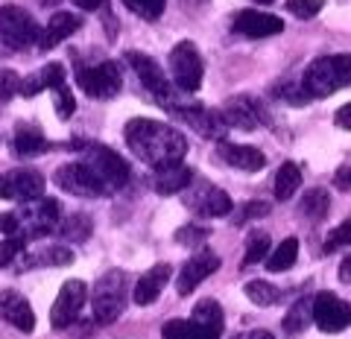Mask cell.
Segmentation results:
<instances>
[{
	"instance_id": "obj_6",
	"label": "cell",
	"mask_w": 351,
	"mask_h": 339,
	"mask_svg": "<svg viewBox=\"0 0 351 339\" xmlns=\"http://www.w3.org/2000/svg\"><path fill=\"white\" fill-rule=\"evenodd\" d=\"M82 161L94 170V176L103 181V188L108 193L120 190L129 181V164L120 158L114 149H108V147H100V144L82 147Z\"/></svg>"
},
{
	"instance_id": "obj_29",
	"label": "cell",
	"mask_w": 351,
	"mask_h": 339,
	"mask_svg": "<svg viewBox=\"0 0 351 339\" xmlns=\"http://www.w3.org/2000/svg\"><path fill=\"white\" fill-rule=\"evenodd\" d=\"M295 260H299V240L287 237V240H281V246L267 258V269L269 272H287L295 266Z\"/></svg>"
},
{
	"instance_id": "obj_47",
	"label": "cell",
	"mask_w": 351,
	"mask_h": 339,
	"mask_svg": "<svg viewBox=\"0 0 351 339\" xmlns=\"http://www.w3.org/2000/svg\"><path fill=\"white\" fill-rule=\"evenodd\" d=\"M339 281H343V284H351V255L343 260V264H339Z\"/></svg>"
},
{
	"instance_id": "obj_30",
	"label": "cell",
	"mask_w": 351,
	"mask_h": 339,
	"mask_svg": "<svg viewBox=\"0 0 351 339\" xmlns=\"http://www.w3.org/2000/svg\"><path fill=\"white\" fill-rule=\"evenodd\" d=\"M311 319H313V301H295L290 313L284 316V334H290V336L302 334Z\"/></svg>"
},
{
	"instance_id": "obj_20",
	"label": "cell",
	"mask_w": 351,
	"mask_h": 339,
	"mask_svg": "<svg viewBox=\"0 0 351 339\" xmlns=\"http://www.w3.org/2000/svg\"><path fill=\"white\" fill-rule=\"evenodd\" d=\"M217 155L223 158L228 167H237L243 173H258V170L267 167V155H263L258 147H246V144H228V140H219Z\"/></svg>"
},
{
	"instance_id": "obj_46",
	"label": "cell",
	"mask_w": 351,
	"mask_h": 339,
	"mask_svg": "<svg viewBox=\"0 0 351 339\" xmlns=\"http://www.w3.org/2000/svg\"><path fill=\"white\" fill-rule=\"evenodd\" d=\"M232 339H276V336H272L269 331H243V334H237Z\"/></svg>"
},
{
	"instance_id": "obj_7",
	"label": "cell",
	"mask_w": 351,
	"mask_h": 339,
	"mask_svg": "<svg viewBox=\"0 0 351 339\" xmlns=\"http://www.w3.org/2000/svg\"><path fill=\"white\" fill-rule=\"evenodd\" d=\"M76 82L94 100H112L123 88V76H120V68L114 62H100V64H91V68L80 64L76 68Z\"/></svg>"
},
{
	"instance_id": "obj_43",
	"label": "cell",
	"mask_w": 351,
	"mask_h": 339,
	"mask_svg": "<svg viewBox=\"0 0 351 339\" xmlns=\"http://www.w3.org/2000/svg\"><path fill=\"white\" fill-rule=\"evenodd\" d=\"M269 214V202H246L243 208H240V214L234 216L237 225H243L249 220H258V216H267Z\"/></svg>"
},
{
	"instance_id": "obj_34",
	"label": "cell",
	"mask_w": 351,
	"mask_h": 339,
	"mask_svg": "<svg viewBox=\"0 0 351 339\" xmlns=\"http://www.w3.org/2000/svg\"><path fill=\"white\" fill-rule=\"evenodd\" d=\"M73 260V251L68 246H50V249H44L41 255L36 258H29V264H47V266H68Z\"/></svg>"
},
{
	"instance_id": "obj_41",
	"label": "cell",
	"mask_w": 351,
	"mask_h": 339,
	"mask_svg": "<svg viewBox=\"0 0 351 339\" xmlns=\"http://www.w3.org/2000/svg\"><path fill=\"white\" fill-rule=\"evenodd\" d=\"M21 94V76L15 71H0V105Z\"/></svg>"
},
{
	"instance_id": "obj_48",
	"label": "cell",
	"mask_w": 351,
	"mask_h": 339,
	"mask_svg": "<svg viewBox=\"0 0 351 339\" xmlns=\"http://www.w3.org/2000/svg\"><path fill=\"white\" fill-rule=\"evenodd\" d=\"M339 181H343V184H346V188H351V167L346 170V176H339Z\"/></svg>"
},
{
	"instance_id": "obj_5",
	"label": "cell",
	"mask_w": 351,
	"mask_h": 339,
	"mask_svg": "<svg viewBox=\"0 0 351 339\" xmlns=\"http://www.w3.org/2000/svg\"><path fill=\"white\" fill-rule=\"evenodd\" d=\"M170 73H173L176 88L184 91V94H193V91L202 88L205 62H202L193 41H179V45L170 50Z\"/></svg>"
},
{
	"instance_id": "obj_33",
	"label": "cell",
	"mask_w": 351,
	"mask_h": 339,
	"mask_svg": "<svg viewBox=\"0 0 351 339\" xmlns=\"http://www.w3.org/2000/svg\"><path fill=\"white\" fill-rule=\"evenodd\" d=\"M59 231H62V237L82 243V240H88V234H91V220H88L85 214H73L71 220H64V223L59 225Z\"/></svg>"
},
{
	"instance_id": "obj_35",
	"label": "cell",
	"mask_w": 351,
	"mask_h": 339,
	"mask_svg": "<svg viewBox=\"0 0 351 339\" xmlns=\"http://www.w3.org/2000/svg\"><path fill=\"white\" fill-rule=\"evenodd\" d=\"M343 246H351V216H348V220H343L331 234L325 237V246L322 249H325V255H331V251L343 249Z\"/></svg>"
},
{
	"instance_id": "obj_24",
	"label": "cell",
	"mask_w": 351,
	"mask_h": 339,
	"mask_svg": "<svg viewBox=\"0 0 351 339\" xmlns=\"http://www.w3.org/2000/svg\"><path fill=\"white\" fill-rule=\"evenodd\" d=\"M12 149L21 158H36V155H44V152L50 149V140L44 138L36 126L21 123L18 132H15V140H12Z\"/></svg>"
},
{
	"instance_id": "obj_39",
	"label": "cell",
	"mask_w": 351,
	"mask_h": 339,
	"mask_svg": "<svg viewBox=\"0 0 351 339\" xmlns=\"http://www.w3.org/2000/svg\"><path fill=\"white\" fill-rule=\"evenodd\" d=\"M24 246H27V240L24 237H6V240H0V266H9L12 260L24 251Z\"/></svg>"
},
{
	"instance_id": "obj_26",
	"label": "cell",
	"mask_w": 351,
	"mask_h": 339,
	"mask_svg": "<svg viewBox=\"0 0 351 339\" xmlns=\"http://www.w3.org/2000/svg\"><path fill=\"white\" fill-rule=\"evenodd\" d=\"M164 339H219V334L196 325L193 319H173L164 325Z\"/></svg>"
},
{
	"instance_id": "obj_25",
	"label": "cell",
	"mask_w": 351,
	"mask_h": 339,
	"mask_svg": "<svg viewBox=\"0 0 351 339\" xmlns=\"http://www.w3.org/2000/svg\"><path fill=\"white\" fill-rule=\"evenodd\" d=\"M302 188V170L295 161H284L278 173H276V199L278 202H290L295 190Z\"/></svg>"
},
{
	"instance_id": "obj_38",
	"label": "cell",
	"mask_w": 351,
	"mask_h": 339,
	"mask_svg": "<svg viewBox=\"0 0 351 339\" xmlns=\"http://www.w3.org/2000/svg\"><path fill=\"white\" fill-rule=\"evenodd\" d=\"M36 76L41 79V85H44V88H53V91H56V88H62V85H64V68H62L59 62H50V64H44V68H41Z\"/></svg>"
},
{
	"instance_id": "obj_45",
	"label": "cell",
	"mask_w": 351,
	"mask_h": 339,
	"mask_svg": "<svg viewBox=\"0 0 351 339\" xmlns=\"http://www.w3.org/2000/svg\"><path fill=\"white\" fill-rule=\"evenodd\" d=\"M76 6L82 9V12H100V9L108 6V0H73Z\"/></svg>"
},
{
	"instance_id": "obj_23",
	"label": "cell",
	"mask_w": 351,
	"mask_h": 339,
	"mask_svg": "<svg viewBox=\"0 0 351 339\" xmlns=\"http://www.w3.org/2000/svg\"><path fill=\"white\" fill-rule=\"evenodd\" d=\"M191 181H193V170L184 167V164H173V167L156 170L152 188H156V193H161V196H173V193L188 190Z\"/></svg>"
},
{
	"instance_id": "obj_42",
	"label": "cell",
	"mask_w": 351,
	"mask_h": 339,
	"mask_svg": "<svg viewBox=\"0 0 351 339\" xmlns=\"http://www.w3.org/2000/svg\"><path fill=\"white\" fill-rule=\"evenodd\" d=\"M53 94H56V114L68 120V117L76 112V100H73L71 88H68V85H62V88H56Z\"/></svg>"
},
{
	"instance_id": "obj_14",
	"label": "cell",
	"mask_w": 351,
	"mask_h": 339,
	"mask_svg": "<svg viewBox=\"0 0 351 339\" xmlns=\"http://www.w3.org/2000/svg\"><path fill=\"white\" fill-rule=\"evenodd\" d=\"M170 114L182 117L193 132H199L202 138H214V140H226L228 132V123L223 112H214V108H205V105H176L170 108Z\"/></svg>"
},
{
	"instance_id": "obj_12",
	"label": "cell",
	"mask_w": 351,
	"mask_h": 339,
	"mask_svg": "<svg viewBox=\"0 0 351 339\" xmlns=\"http://www.w3.org/2000/svg\"><path fill=\"white\" fill-rule=\"evenodd\" d=\"M313 322L322 334H339L351 325V304L334 292H319L313 299Z\"/></svg>"
},
{
	"instance_id": "obj_36",
	"label": "cell",
	"mask_w": 351,
	"mask_h": 339,
	"mask_svg": "<svg viewBox=\"0 0 351 339\" xmlns=\"http://www.w3.org/2000/svg\"><path fill=\"white\" fill-rule=\"evenodd\" d=\"M287 12L295 15L299 21H307V18H316L322 12V6H325V0H287Z\"/></svg>"
},
{
	"instance_id": "obj_40",
	"label": "cell",
	"mask_w": 351,
	"mask_h": 339,
	"mask_svg": "<svg viewBox=\"0 0 351 339\" xmlns=\"http://www.w3.org/2000/svg\"><path fill=\"white\" fill-rule=\"evenodd\" d=\"M208 237H211V234H208V228H202V225H184V228L176 231V243H182V246H202Z\"/></svg>"
},
{
	"instance_id": "obj_21",
	"label": "cell",
	"mask_w": 351,
	"mask_h": 339,
	"mask_svg": "<svg viewBox=\"0 0 351 339\" xmlns=\"http://www.w3.org/2000/svg\"><path fill=\"white\" fill-rule=\"evenodd\" d=\"M170 275H173L170 264H156L152 269H147L144 275L138 278L135 290H132V299H135V304H141V307H147V304L156 301L158 295H161V290H164V284L170 281Z\"/></svg>"
},
{
	"instance_id": "obj_10",
	"label": "cell",
	"mask_w": 351,
	"mask_h": 339,
	"mask_svg": "<svg viewBox=\"0 0 351 339\" xmlns=\"http://www.w3.org/2000/svg\"><path fill=\"white\" fill-rule=\"evenodd\" d=\"M126 62L132 64V71L138 73L141 85H144V88L170 112L176 103H173V88H170L167 76H164V71H161V64L152 59V56H144V53H138V50H129V53H126Z\"/></svg>"
},
{
	"instance_id": "obj_16",
	"label": "cell",
	"mask_w": 351,
	"mask_h": 339,
	"mask_svg": "<svg viewBox=\"0 0 351 339\" xmlns=\"http://www.w3.org/2000/svg\"><path fill=\"white\" fill-rule=\"evenodd\" d=\"M217 269H219V258L214 255L211 249L196 251V255L188 260V264L182 266L179 278H176V292H179V295H191L208 275H214Z\"/></svg>"
},
{
	"instance_id": "obj_17",
	"label": "cell",
	"mask_w": 351,
	"mask_h": 339,
	"mask_svg": "<svg viewBox=\"0 0 351 339\" xmlns=\"http://www.w3.org/2000/svg\"><path fill=\"white\" fill-rule=\"evenodd\" d=\"M223 117L228 129H243V132H252L258 129L261 123H269L267 120V112L261 108V103H255L249 94H240V97H232L226 105H223Z\"/></svg>"
},
{
	"instance_id": "obj_15",
	"label": "cell",
	"mask_w": 351,
	"mask_h": 339,
	"mask_svg": "<svg viewBox=\"0 0 351 339\" xmlns=\"http://www.w3.org/2000/svg\"><path fill=\"white\" fill-rule=\"evenodd\" d=\"M184 202H188V208H191L193 214L205 216V220H214V216L232 214V199H228V193L214 188V184H208V181H199L193 190H188Z\"/></svg>"
},
{
	"instance_id": "obj_1",
	"label": "cell",
	"mask_w": 351,
	"mask_h": 339,
	"mask_svg": "<svg viewBox=\"0 0 351 339\" xmlns=\"http://www.w3.org/2000/svg\"><path fill=\"white\" fill-rule=\"evenodd\" d=\"M123 138L129 149L135 152V158H141L156 170L182 164V158L188 155V138L179 129L161 123V120H149V117L129 120L123 129Z\"/></svg>"
},
{
	"instance_id": "obj_11",
	"label": "cell",
	"mask_w": 351,
	"mask_h": 339,
	"mask_svg": "<svg viewBox=\"0 0 351 339\" xmlns=\"http://www.w3.org/2000/svg\"><path fill=\"white\" fill-rule=\"evenodd\" d=\"M88 301V287L85 281L80 278H71L62 284V290L56 295V301H53V310H50V325L62 331V327H71L76 319H80V313Z\"/></svg>"
},
{
	"instance_id": "obj_27",
	"label": "cell",
	"mask_w": 351,
	"mask_h": 339,
	"mask_svg": "<svg viewBox=\"0 0 351 339\" xmlns=\"http://www.w3.org/2000/svg\"><path fill=\"white\" fill-rule=\"evenodd\" d=\"M328 211H331V196H328V190H322V188L307 190V193H304V199H302V205H299V214L307 216L311 223L325 220Z\"/></svg>"
},
{
	"instance_id": "obj_9",
	"label": "cell",
	"mask_w": 351,
	"mask_h": 339,
	"mask_svg": "<svg viewBox=\"0 0 351 339\" xmlns=\"http://www.w3.org/2000/svg\"><path fill=\"white\" fill-rule=\"evenodd\" d=\"M53 181L59 184L64 193L71 196H85V199H97V196H108V190L103 188V181L94 176V170L88 167L85 161H71V164H62L56 170Z\"/></svg>"
},
{
	"instance_id": "obj_4",
	"label": "cell",
	"mask_w": 351,
	"mask_h": 339,
	"mask_svg": "<svg viewBox=\"0 0 351 339\" xmlns=\"http://www.w3.org/2000/svg\"><path fill=\"white\" fill-rule=\"evenodd\" d=\"M126 299H129V278L123 269H112L94 284L91 292V307H94V319L100 325H112L120 313L126 310Z\"/></svg>"
},
{
	"instance_id": "obj_28",
	"label": "cell",
	"mask_w": 351,
	"mask_h": 339,
	"mask_svg": "<svg viewBox=\"0 0 351 339\" xmlns=\"http://www.w3.org/2000/svg\"><path fill=\"white\" fill-rule=\"evenodd\" d=\"M191 319H193L196 325L208 327V331H214V334H223V325H226V319H223V307H219V301H217V299H202V301L193 307V316H191Z\"/></svg>"
},
{
	"instance_id": "obj_32",
	"label": "cell",
	"mask_w": 351,
	"mask_h": 339,
	"mask_svg": "<svg viewBox=\"0 0 351 339\" xmlns=\"http://www.w3.org/2000/svg\"><path fill=\"white\" fill-rule=\"evenodd\" d=\"M267 255H269V234H267V231L249 234L246 255H243V266H255L258 260H267Z\"/></svg>"
},
{
	"instance_id": "obj_18",
	"label": "cell",
	"mask_w": 351,
	"mask_h": 339,
	"mask_svg": "<svg viewBox=\"0 0 351 339\" xmlns=\"http://www.w3.org/2000/svg\"><path fill=\"white\" fill-rule=\"evenodd\" d=\"M234 32L246 38H269V36H281L284 32V21L278 15L269 12H258V9H243L234 15Z\"/></svg>"
},
{
	"instance_id": "obj_22",
	"label": "cell",
	"mask_w": 351,
	"mask_h": 339,
	"mask_svg": "<svg viewBox=\"0 0 351 339\" xmlns=\"http://www.w3.org/2000/svg\"><path fill=\"white\" fill-rule=\"evenodd\" d=\"M82 27V21L80 15H73V12H56L50 21H47V27L41 29V38H38V50H53L59 45V41L64 38H71L76 29Z\"/></svg>"
},
{
	"instance_id": "obj_8",
	"label": "cell",
	"mask_w": 351,
	"mask_h": 339,
	"mask_svg": "<svg viewBox=\"0 0 351 339\" xmlns=\"http://www.w3.org/2000/svg\"><path fill=\"white\" fill-rule=\"evenodd\" d=\"M18 220H21V237H24V240L44 237V234H50V231H56V228H59L62 205L56 199L41 196V199L24 205V211L18 214Z\"/></svg>"
},
{
	"instance_id": "obj_31",
	"label": "cell",
	"mask_w": 351,
	"mask_h": 339,
	"mask_svg": "<svg viewBox=\"0 0 351 339\" xmlns=\"http://www.w3.org/2000/svg\"><path fill=\"white\" fill-rule=\"evenodd\" d=\"M243 292H246V299L252 304H258V307H272V304L281 299L278 287H272L269 281H249L243 287Z\"/></svg>"
},
{
	"instance_id": "obj_37",
	"label": "cell",
	"mask_w": 351,
	"mask_h": 339,
	"mask_svg": "<svg viewBox=\"0 0 351 339\" xmlns=\"http://www.w3.org/2000/svg\"><path fill=\"white\" fill-rule=\"evenodd\" d=\"M135 15H141L144 21H156L164 12V0H123Z\"/></svg>"
},
{
	"instance_id": "obj_3",
	"label": "cell",
	"mask_w": 351,
	"mask_h": 339,
	"mask_svg": "<svg viewBox=\"0 0 351 339\" xmlns=\"http://www.w3.org/2000/svg\"><path fill=\"white\" fill-rule=\"evenodd\" d=\"M38 38H41V27L27 9L0 6V56H12L18 50H27L38 45Z\"/></svg>"
},
{
	"instance_id": "obj_49",
	"label": "cell",
	"mask_w": 351,
	"mask_h": 339,
	"mask_svg": "<svg viewBox=\"0 0 351 339\" xmlns=\"http://www.w3.org/2000/svg\"><path fill=\"white\" fill-rule=\"evenodd\" d=\"M255 3H272V0H255Z\"/></svg>"
},
{
	"instance_id": "obj_13",
	"label": "cell",
	"mask_w": 351,
	"mask_h": 339,
	"mask_svg": "<svg viewBox=\"0 0 351 339\" xmlns=\"http://www.w3.org/2000/svg\"><path fill=\"white\" fill-rule=\"evenodd\" d=\"M44 196V176L36 170H12L0 173V199L15 202H36Z\"/></svg>"
},
{
	"instance_id": "obj_19",
	"label": "cell",
	"mask_w": 351,
	"mask_h": 339,
	"mask_svg": "<svg viewBox=\"0 0 351 339\" xmlns=\"http://www.w3.org/2000/svg\"><path fill=\"white\" fill-rule=\"evenodd\" d=\"M0 319L9 322L12 327H18V331H24V334L36 331V313H32L29 301L15 290L0 292Z\"/></svg>"
},
{
	"instance_id": "obj_44",
	"label": "cell",
	"mask_w": 351,
	"mask_h": 339,
	"mask_svg": "<svg viewBox=\"0 0 351 339\" xmlns=\"http://www.w3.org/2000/svg\"><path fill=\"white\" fill-rule=\"evenodd\" d=\"M334 123H337L339 129H351V103H346L343 108H337Z\"/></svg>"
},
{
	"instance_id": "obj_2",
	"label": "cell",
	"mask_w": 351,
	"mask_h": 339,
	"mask_svg": "<svg viewBox=\"0 0 351 339\" xmlns=\"http://www.w3.org/2000/svg\"><path fill=\"white\" fill-rule=\"evenodd\" d=\"M351 85V56H319L304 68L302 91L311 100H325Z\"/></svg>"
}]
</instances>
